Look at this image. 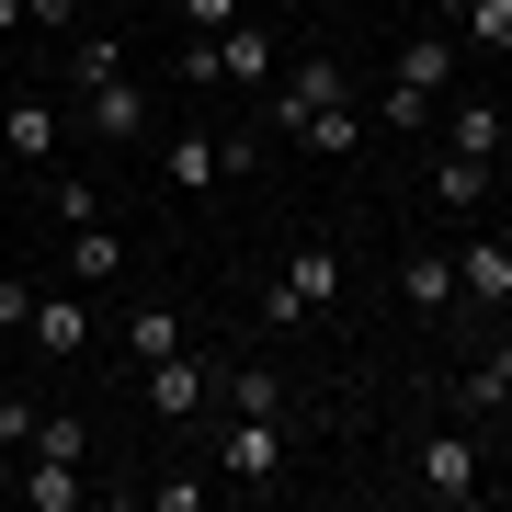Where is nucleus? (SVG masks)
Segmentation results:
<instances>
[{
  "label": "nucleus",
  "mask_w": 512,
  "mask_h": 512,
  "mask_svg": "<svg viewBox=\"0 0 512 512\" xmlns=\"http://www.w3.org/2000/svg\"><path fill=\"white\" fill-rule=\"evenodd\" d=\"M410 490H421V501H444V512H467L478 490H490V478H478V433H467V421H444V433H421V444H410Z\"/></svg>",
  "instance_id": "1"
},
{
  "label": "nucleus",
  "mask_w": 512,
  "mask_h": 512,
  "mask_svg": "<svg viewBox=\"0 0 512 512\" xmlns=\"http://www.w3.org/2000/svg\"><path fill=\"white\" fill-rule=\"evenodd\" d=\"M330 296H342V251H330V239H296V251H285V274H274V296H262V319L296 330V319H319Z\"/></svg>",
  "instance_id": "2"
},
{
  "label": "nucleus",
  "mask_w": 512,
  "mask_h": 512,
  "mask_svg": "<svg viewBox=\"0 0 512 512\" xmlns=\"http://www.w3.org/2000/svg\"><path fill=\"white\" fill-rule=\"evenodd\" d=\"M137 399H148V421H171V433H183V421L217 399V365L183 342V353H160V365H137Z\"/></svg>",
  "instance_id": "3"
},
{
  "label": "nucleus",
  "mask_w": 512,
  "mask_h": 512,
  "mask_svg": "<svg viewBox=\"0 0 512 512\" xmlns=\"http://www.w3.org/2000/svg\"><path fill=\"white\" fill-rule=\"evenodd\" d=\"M23 342H35L46 365H80V353H92V285H35V319H23Z\"/></svg>",
  "instance_id": "4"
},
{
  "label": "nucleus",
  "mask_w": 512,
  "mask_h": 512,
  "mask_svg": "<svg viewBox=\"0 0 512 512\" xmlns=\"http://www.w3.org/2000/svg\"><path fill=\"white\" fill-rule=\"evenodd\" d=\"M319 103H365L330 46H308V57H285V69H274V126H296V114H319Z\"/></svg>",
  "instance_id": "5"
},
{
  "label": "nucleus",
  "mask_w": 512,
  "mask_h": 512,
  "mask_svg": "<svg viewBox=\"0 0 512 512\" xmlns=\"http://www.w3.org/2000/svg\"><path fill=\"white\" fill-rule=\"evenodd\" d=\"M80 126H92L103 148H137L148 126H160V103H148L137 69H114V80H92V92H80Z\"/></svg>",
  "instance_id": "6"
},
{
  "label": "nucleus",
  "mask_w": 512,
  "mask_h": 512,
  "mask_svg": "<svg viewBox=\"0 0 512 512\" xmlns=\"http://www.w3.org/2000/svg\"><path fill=\"white\" fill-rule=\"evenodd\" d=\"M160 183L183 194V205L228 194V137H217V126H171V137H160Z\"/></svg>",
  "instance_id": "7"
},
{
  "label": "nucleus",
  "mask_w": 512,
  "mask_h": 512,
  "mask_svg": "<svg viewBox=\"0 0 512 512\" xmlns=\"http://www.w3.org/2000/svg\"><path fill=\"white\" fill-rule=\"evenodd\" d=\"M285 467V421H228L217 433V490H274Z\"/></svg>",
  "instance_id": "8"
},
{
  "label": "nucleus",
  "mask_w": 512,
  "mask_h": 512,
  "mask_svg": "<svg viewBox=\"0 0 512 512\" xmlns=\"http://www.w3.org/2000/svg\"><path fill=\"white\" fill-rule=\"evenodd\" d=\"M57 137H69V114H57L46 92H12V103H0V148H12L23 171H57Z\"/></svg>",
  "instance_id": "9"
},
{
  "label": "nucleus",
  "mask_w": 512,
  "mask_h": 512,
  "mask_svg": "<svg viewBox=\"0 0 512 512\" xmlns=\"http://www.w3.org/2000/svg\"><path fill=\"white\" fill-rule=\"evenodd\" d=\"M456 308H478V319L512 308V239H467L456 251Z\"/></svg>",
  "instance_id": "10"
},
{
  "label": "nucleus",
  "mask_w": 512,
  "mask_h": 512,
  "mask_svg": "<svg viewBox=\"0 0 512 512\" xmlns=\"http://www.w3.org/2000/svg\"><path fill=\"white\" fill-rule=\"evenodd\" d=\"M433 126H444V148H467V160H501V148H512V114H501V103H478V92L433 103Z\"/></svg>",
  "instance_id": "11"
},
{
  "label": "nucleus",
  "mask_w": 512,
  "mask_h": 512,
  "mask_svg": "<svg viewBox=\"0 0 512 512\" xmlns=\"http://www.w3.org/2000/svg\"><path fill=\"white\" fill-rule=\"evenodd\" d=\"M399 308L410 319H444V308H456V251H433V239L399 251Z\"/></svg>",
  "instance_id": "12"
},
{
  "label": "nucleus",
  "mask_w": 512,
  "mask_h": 512,
  "mask_svg": "<svg viewBox=\"0 0 512 512\" xmlns=\"http://www.w3.org/2000/svg\"><path fill=\"white\" fill-rule=\"evenodd\" d=\"M69 285H126V228H114V217H80L69 228Z\"/></svg>",
  "instance_id": "13"
},
{
  "label": "nucleus",
  "mask_w": 512,
  "mask_h": 512,
  "mask_svg": "<svg viewBox=\"0 0 512 512\" xmlns=\"http://www.w3.org/2000/svg\"><path fill=\"white\" fill-rule=\"evenodd\" d=\"M12 501H23V512H80L92 478H80L69 456H23V467H12Z\"/></svg>",
  "instance_id": "14"
},
{
  "label": "nucleus",
  "mask_w": 512,
  "mask_h": 512,
  "mask_svg": "<svg viewBox=\"0 0 512 512\" xmlns=\"http://www.w3.org/2000/svg\"><path fill=\"white\" fill-rule=\"evenodd\" d=\"M274 69H285V57H274L262 23H228V35H217V80H228V92H274Z\"/></svg>",
  "instance_id": "15"
},
{
  "label": "nucleus",
  "mask_w": 512,
  "mask_h": 512,
  "mask_svg": "<svg viewBox=\"0 0 512 512\" xmlns=\"http://www.w3.org/2000/svg\"><path fill=\"white\" fill-rule=\"evenodd\" d=\"M456 410H467V421H501V410H512V342H490V353L456 376Z\"/></svg>",
  "instance_id": "16"
},
{
  "label": "nucleus",
  "mask_w": 512,
  "mask_h": 512,
  "mask_svg": "<svg viewBox=\"0 0 512 512\" xmlns=\"http://www.w3.org/2000/svg\"><path fill=\"white\" fill-rule=\"evenodd\" d=\"M285 137L319 148V160H353V148H365V103H319V114H296Z\"/></svg>",
  "instance_id": "17"
},
{
  "label": "nucleus",
  "mask_w": 512,
  "mask_h": 512,
  "mask_svg": "<svg viewBox=\"0 0 512 512\" xmlns=\"http://www.w3.org/2000/svg\"><path fill=\"white\" fill-rule=\"evenodd\" d=\"M387 80H410V92H433V103H444V92H456V35H410Z\"/></svg>",
  "instance_id": "18"
},
{
  "label": "nucleus",
  "mask_w": 512,
  "mask_h": 512,
  "mask_svg": "<svg viewBox=\"0 0 512 512\" xmlns=\"http://www.w3.org/2000/svg\"><path fill=\"white\" fill-rule=\"evenodd\" d=\"M217 399H228V421H285L274 365H228V376H217Z\"/></svg>",
  "instance_id": "19"
},
{
  "label": "nucleus",
  "mask_w": 512,
  "mask_h": 512,
  "mask_svg": "<svg viewBox=\"0 0 512 512\" xmlns=\"http://www.w3.org/2000/svg\"><path fill=\"white\" fill-rule=\"evenodd\" d=\"M490 183H501V160H467V148H444V171H433L444 205H490Z\"/></svg>",
  "instance_id": "20"
},
{
  "label": "nucleus",
  "mask_w": 512,
  "mask_h": 512,
  "mask_svg": "<svg viewBox=\"0 0 512 512\" xmlns=\"http://www.w3.org/2000/svg\"><path fill=\"white\" fill-rule=\"evenodd\" d=\"M126 353H137V365L183 353V308H126Z\"/></svg>",
  "instance_id": "21"
},
{
  "label": "nucleus",
  "mask_w": 512,
  "mask_h": 512,
  "mask_svg": "<svg viewBox=\"0 0 512 512\" xmlns=\"http://www.w3.org/2000/svg\"><path fill=\"white\" fill-rule=\"evenodd\" d=\"M23 456H92V421H80V410H35V444H23Z\"/></svg>",
  "instance_id": "22"
},
{
  "label": "nucleus",
  "mask_w": 512,
  "mask_h": 512,
  "mask_svg": "<svg viewBox=\"0 0 512 512\" xmlns=\"http://www.w3.org/2000/svg\"><path fill=\"white\" fill-rule=\"evenodd\" d=\"M376 126H387V137H421V126H433V92H410V80H387V92H376Z\"/></svg>",
  "instance_id": "23"
},
{
  "label": "nucleus",
  "mask_w": 512,
  "mask_h": 512,
  "mask_svg": "<svg viewBox=\"0 0 512 512\" xmlns=\"http://www.w3.org/2000/svg\"><path fill=\"white\" fill-rule=\"evenodd\" d=\"M126 69V35H69V80L92 92V80H114Z\"/></svg>",
  "instance_id": "24"
},
{
  "label": "nucleus",
  "mask_w": 512,
  "mask_h": 512,
  "mask_svg": "<svg viewBox=\"0 0 512 512\" xmlns=\"http://www.w3.org/2000/svg\"><path fill=\"white\" fill-rule=\"evenodd\" d=\"M456 35L478 46V57H512V0H467V23Z\"/></svg>",
  "instance_id": "25"
},
{
  "label": "nucleus",
  "mask_w": 512,
  "mask_h": 512,
  "mask_svg": "<svg viewBox=\"0 0 512 512\" xmlns=\"http://www.w3.org/2000/svg\"><path fill=\"white\" fill-rule=\"evenodd\" d=\"M205 501H217V478H194V467L148 478V512H205Z\"/></svg>",
  "instance_id": "26"
},
{
  "label": "nucleus",
  "mask_w": 512,
  "mask_h": 512,
  "mask_svg": "<svg viewBox=\"0 0 512 512\" xmlns=\"http://www.w3.org/2000/svg\"><path fill=\"white\" fill-rule=\"evenodd\" d=\"M46 217H57V228H80V217H103V194H92V183H69V171H46Z\"/></svg>",
  "instance_id": "27"
},
{
  "label": "nucleus",
  "mask_w": 512,
  "mask_h": 512,
  "mask_svg": "<svg viewBox=\"0 0 512 512\" xmlns=\"http://www.w3.org/2000/svg\"><path fill=\"white\" fill-rule=\"evenodd\" d=\"M23 319H35V274H0V342H23Z\"/></svg>",
  "instance_id": "28"
},
{
  "label": "nucleus",
  "mask_w": 512,
  "mask_h": 512,
  "mask_svg": "<svg viewBox=\"0 0 512 512\" xmlns=\"http://www.w3.org/2000/svg\"><path fill=\"white\" fill-rule=\"evenodd\" d=\"M183 92H228L217 80V35H183Z\"/></svg>",
  "instance_id": "29"
},
{
  "label": "nucleus",
  "mask_w": 512,
  "mask_h": 512,
  "mask_svg": "<svg viewBox=\"0 0 512 512\" xmlns=\"http://www.w3.org/2000/svg\"><path fill=\"white\" fill-rule=\"evenodd\" d=\"M35 444V399H0V456H23Z\"/></svg>",
  "instance_id": "30"
},
{
  "label": "nucleus",
  "mask_w": 512,
  "mask_h": 512,
  "mask_svg": "<svg viewBox=\"0 0 512 512\" xmlns=\"http://www.w3.org/2000/svg\"><path fill=\"white\" fill-rule=\"evenodd\" d=\"M183 23H194V35H228V23H239V0H183Z\"/></svg>",
  "instance_id": "31"
},
{
  "label": "nucleus",
  "mask_w": 512,
  "mask_h": 512,
  "mask_svg": "<svg viewBox=\"0 0 512 512\" xmlns=\"http://www.w3.org/2000/svg\"><path fill=\"white\" fill-rule=\"evenodd\" d=\"M23 23H80V0H23Z\"/></svg>",
  "instance_id": "32"
},
{
  "label": "nucleus",
  "mask_w": 512,
  "mask_h": 512,
  "mask_svg": "<svg viewBox=\"0 0 512 512\" xmlns=\"http://www.w3.org/2000/svg\"><path fill=\"white\" fill-rule=\"evenodd\" d=\"M421 12H444V23H467V0H421Z\"/></svg>",
  "instance_id": "33"
},
{
  "label": "nucleus",
  "mask_w": 512,
  "mask_h": 512,
  "mask_svg": "<svg viewBox=\"0 0 512 512\" xmlns=\"http://www.w3.org/2000/svg\"><path fill=\"white\" fill-rule=\"evenodd\" d=\"M0 35H23V0H0Z\"/></svg>",
  "instance_id": "34"
}]
</instances>
